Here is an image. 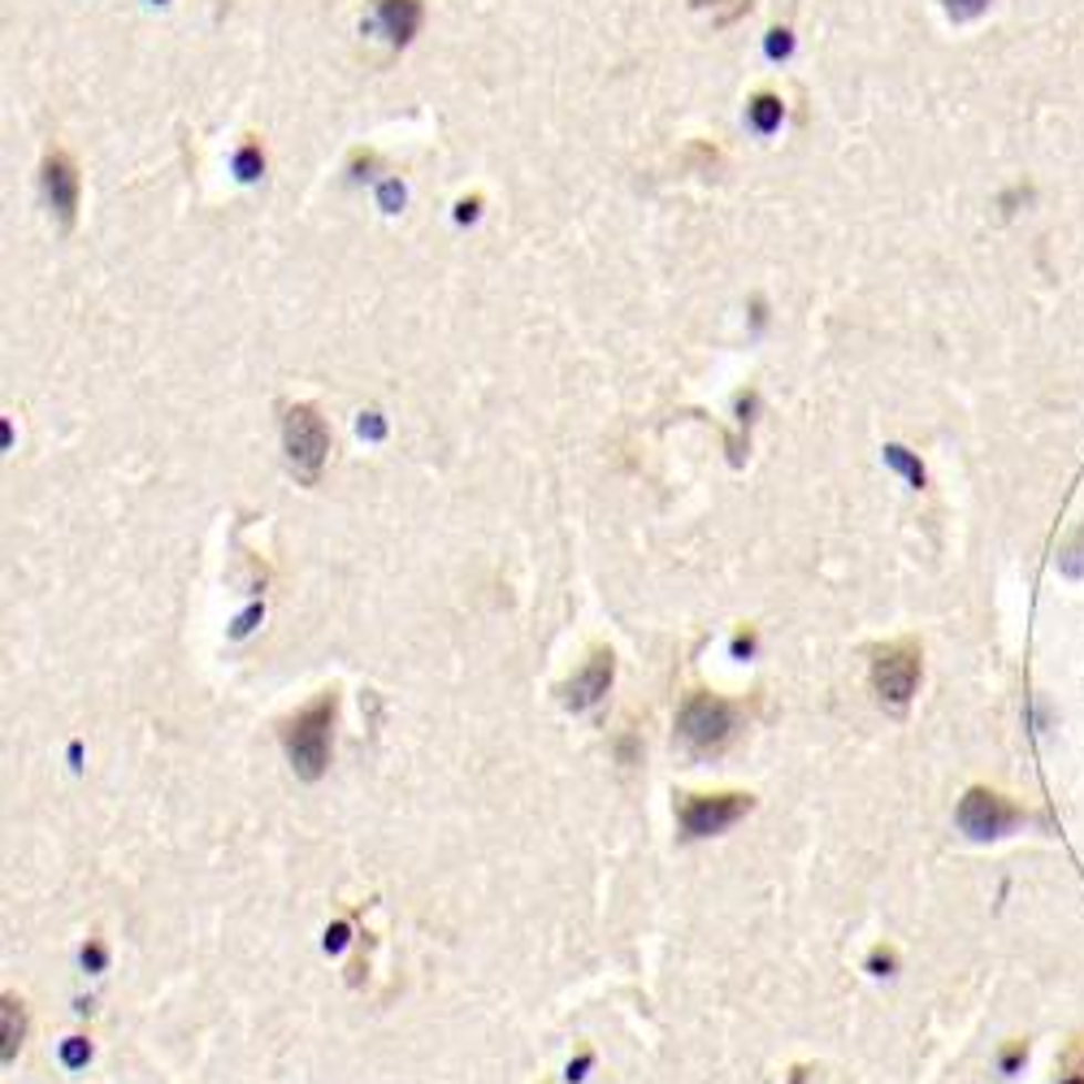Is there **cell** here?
<instances>
[{
	"label": "cell",
	"instance_id": "cell-1",
	"mask_svg": "<svg viewBox=\"0 0 1084 1084\" xmlns=\"http://www.w3.org/2000/svg\"><path fill=\"white\" fill-rule=\"evenodd\" d=\"M334 712H339V699L334 694H321L317 703H309L304 712H296L291 721H282V746H287V760L291 768L317 781L330 764V729H334Z\"/></svg>",
	"mask_w": 1084,
	"mask_h": 1084
},
{
	"label": "cell",
	"instance_id": "cell-2",
	"mask_svg": "<svg viewBox=\"0 0 1084 1084\" xmlns=\"http://www.w3.org/2000/svg\"><path fill=\"white\" fill-rule=\"evenodd\" d=\"M677 729H681V737L694 751H721V746H729V737L737 733V708L729 699H721V694L694 690L681 703V712H677Z\"/></svg>",
	"mask_w": 1084,
	"mask_h": 1084
},
{
	"label": "cell",
	"instance_id": "cell-3",
	"mask_svg": "<svg viewBox=\"0 0 1084 1084\" xmlns=\"http://www.w3.org/2000/svg\"><path fill=\"white\" fill-rule=\"evenodd\" d=\"M282 443H287V461L300 473V482L312 486L321 477L326 456H330V430H326L321 413L312 404L287 409V416H282Z\"/></svg>",
	"mask_w": 1084,
	"mask_h": 1084
},
{
	"label": "cell",
	"instance_id": "cell-4",
	"mask_svg": "<svg viewBox=\"0 0 1084 1084\" xmlns=\"http://www.w3.org/2000/svg\"><path fill=\"white\" fill-rule=\"evenodd\" d=\"M920 685V647L916 642H889L873 655V690L885 708L902 712Z\"/></svg>",
	"mask_w": 1084,
	"mask_h": 1084
},
{
	"label": "cell",
	"instance_id": "cell-5",
	"mask_svg": "<svg viewBox=\"0 0 1084 1084\" xmlns=\"http://www.w3.org/2000/svg\"><path fill=\"white\" fill-rule=\"evenodd\" d=\"M751 812V794H681L677 820L685 837H712Z\"/></svg>",
	"mask_w": 1084,
	"mask_h": 1084
},
{
	"label": "cell",
	"instance_id": "cell-6",
	"mask_svg": "<svg viewBox=\"0 0 1084 1084\" xmlns=\"http://www.w3.org/2000/svg\"><path fill=\"white\" fill-rule=\"evenodd\" d=\"M1015 825H1020V807H1015L1011 798H1002V794L984 789V785L968 789V794H963V803H959V828H963L968 837H977V842L1006 837Z\"/></svg>",
	"mask_w": 1084,
	"mask_h": 1084
},
{
	"label": "cell",
	"instance_id": "cell-7",
	"mask_svg": "<svg viewBox=\"0 0 1084 1084\" xmlns=\"http://www.w3.org/2000/svg\"><path fill=\"white\" fill-rule=\"evenodd\" d=\"M44 196H49L52 213L61 217V226H74L79 213V165L65 148H52L44 156Z\"/></svg>",
	"mask_w": 1084,
	"mask_h": 1084
},
{
	"label": "cell",
	"instance_id": "cell-8",
	"mask_svg": "<svg viewBox=\"0 0 1084 1084\" xmlns=\"http://www.w3.org/2000/svg\"><path fill=\"white\" fill-rule=\"evenodd\" d=\"M612 672H617L612 651H608V647H595L590 660H586V669L565 685V703L568 708H590V703H599V699L608 694V685H612Z\"/></svg>",
	"mask_w": 1084,
	"mask_h": 1084
},
{
	"label": "cell",
	"instance_id": "cell-9",
	"mask_svg": "<svg viewBox=\"0 0 1084 1084\" xmlns=\"http://www.w3.org/2000/svg\"><path fill=\"white\" fill-rule=\"evenodd\" d=\"M373 9L382 18L391 44H409L413 31L421 27V0H373Z\"/></svg>",
	"mask_w": 1084,
	"mask_h": 1084
},
{
	"label": "cell",
	"instance_id": "cell-10",
	"mask_svg": "<svg viewBox=\"0 0 1084 1084\" xmlns=\"http://www.w3.org/2000/svg\"><path fill=\"white\" fill-rule=\"evenodd\" d=\"M1059 568L1067 572V577H1084V525L1063 543V551H1059Z\"/></svg>",
	"mask_w": 1084,
	"mask_h": 1084
},
{
	"label": "cell",
	"instance_id": "cell-11",
	"mask_svg": "<svg viewBox=\"0 0 1084 1084\" xmlns=\"http://www.w3.org/2000/svg\"><path fill=\"white\" fill-rule=\"evenodd\" d=\"M18 1045H22V1002L4 998V1059H13Z\"/></svg>",
	"mask_w": 1084,
	"mask_h": 1084
},
{
	"label": "cell",
	"instance_id": "cell-12",
	"mask_svg": "<svg viewBox=\"0 0 1084 1084\" xmlns=\"http://www.w3.org/2000/svg\"><path fill=\"white\" fill-rule=\"evenodd\" d=\"M984 4H989V0H946V9H950L954 18H977Z\"/></svg>",
	"mask_w": 1084,
	"mask_h": 1084
}]
</instances>
